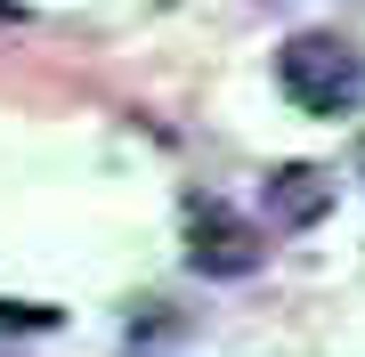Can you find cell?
I'll return each instance as SVG.
<instances>
[{
	"label": "cell",
	"mask_w": 365,
	"mask_h": 357,
	"mask_svg": "<svg viewBox=\"0 0 365 357\" xmlns=\"http://www.w3.org/2000/svg\"><path fill=\"white\" fill-rule=\"evenodd\" d=\"M57 325V309H41V301H0V333H49Z\"/></svg>",
	"instance_id": "cell-4"
},
{
	"label": "cell",
	"mask_w": 365,
	"mask_h": 357,
	"mask_svg": "<svg viewBox=\"0 0 365 357\" xmlns=\"http://www.w3.org/2000/svg\"><path fill=\"white\" fill-rule=\"evenodd\" d=\"M276 81H284V98H292L300 114H317V122L349 114L357 98H365L357 49H349V41H333V33H292L284 49H276Z\"/></svg>",
	"instance_id": "cell-1"
},
{
	"label": "cell",
	"mask_w": 365,
	"mask_h": 357,
	"mask_svg": "<svg viewBox=\"0 0 365 357\" xmlns=\"http://www.w3.org/2000/svg\"><path fill=\"white\" fill-rule=\"evenodd\" d=\"M260 252H268V236H260L244 212H227V203H195V219H187V268H195V276H252Z\"/></svg>",
	"instance_id": "cell-2"
},
{
	"label": "cell",
	"mask_w": 365,
	"mask_h": 357,
	"mask_svg": "<svg viewBox=\"0 0 365 357\" xmlns=\"http://www.w3.org/2000/svg\"><path fill=\"white\" fill-rule=\"evenodd\" d=\"M333 212V171L325 162H284L268 171V227H317Z\"/></svg>",
	"instance_id": "cell-3"
},
{
	"label": "cell",
	"mask_w": 365,
	"mask_h": 357,
	"mask_svg": "<svg viewBox=\"0 0 365 357\" xmlns=\"http://www.w3.org/2000/svg\"><path fill=\"white\" fill-rule=\"evenodd\" d=\"M0 16H16V0H0Z\"/></svg>",
	"instance_id": "cell-5"
}]
</instances>
